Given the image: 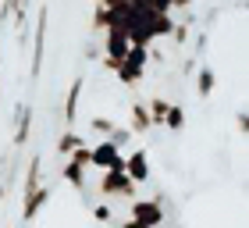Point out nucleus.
<instances>
[{"mask_svg":"<svg viewBox=\"0 0 249 228\" xmlns=\"http://www.w3.org/2000/svg\"><path fill=\"white\" fill-rule=\"evenodd\" d=\"M146 29H150L153 39H167L171 29H175V18L171 15H150V18H146Z\"/></svg>","mask_w":249,"mask_h":228,"instance_id":"nucleus-12","label":"nucleus"},{"mask_svg":"<svg viewBox=\"0 0 249 228\" xmlns=\"http://www.w3.org/2000/svg\"><path fill=\"white\" fill-rule=\"evenodd\" d=\"M146 64H150V54H146V47H128V54L121 57V64H118V78H121V86H135L139 78L146 75Z\"/></svg>","mask_w":249,"mask_h":228,"instance_id":"nucleus-2","label":"nucleus"},{"mask_svg":"<svg viewBox=\"0 0 249 228\" xmlns=\"http://www.w3.org/2000/svg\"><path fill=\"white\" fill-rule=\"evenodd\" d=\"M96 192L104 200H132L135 192H139V186L128 182V175H124L121 168H114V171H104V175H100V189Z\"/></svg>","mask_w":249,"mask_h":228,"instance_id":"nucleus-1","label":"nucleus"},{"mask_svg":"<svg viewBox=\"0 0 249 228\" xmlns=\"http://www.w3.org/2000/svg\"><path fill=\"white\" fill-rule=\"evenodd\" d=\"M128 47H132V43H128V32H124V29H104V47H100V50H104V68H107V72H118V64H121V57L124 54H128Z\"/></svg>","mask_w":249,"mask_h":228,"instance_id":"nucleus-3","label":"nucleus"},{"mask_svg":"<svg viewBox=\"0 0 249 228\" xmlns=\"http://www.w3.org/2000/svg\"><path fill=\"white\" fill-rule=\"evenodd\" d=\"M82 78H75L71 86H68V96H64V121H68V129L78 121V100H82Z\"/></svg>","mask_w":249,"mask_h":228,"instance_id":"nucleus-9","label":"nucleus"},{"mask_svg":"<svg viewBox=\"0 0 249 228\" xmlns=\"http://www.w3.org/2000/svg\"><path fill=\"white\" fill-rule=\"evenodd\" d=\"M157 228H164V225H157Z\"/></svg>","mask_w":249,"mask_h":228,"instance_id":"nucleus-25","label":"nucleus"},{"mask_svg":"<svg viewBox=\"0 0 249 228\" xmlns=\"http://www.w3.org/2000/svg\"><path fill=\"white\" fill-rule=\"evenodd\" d=\"M128 218L139 221L142 228L164 225V196H153V200H128Z\"/></svg>","mask_w":249,"mask_h":228,"instance_id":"nucleus-4","label":"nucleus"},{"mask_svg":"<svg viewBox=\"0 0 249 228\" xmlns=\"http://www.w3.org/2000/svg\"><path fill=\"white\" fill-rule=\"evenodd\" d=\"M124 164V157L114 143H107V139H100L96 146H89V168H100V171H114Z\"/></svg>","mask_w":249,"mask_h":228,"instance_id":"nucleus-5","label":"nucleus"},{"mask_svg":"<svg viewBox=\"0 0 249 228\" xmlns=\"http://www.w3.org/2000/svg\"><path fill=\"white\" fill-rule=\"evenodd\" d=\"M110 25V18H107V7H104V0H96V11H93V32H104Z\"/></svg>","mask_w":249,"mask_h":228,"instance_id":"nucleus-18","label":"nucleus"},{"mask_svg":"<svg viewBox=\"0 0 249 228\" xmlns=\"http://www.w3.org/2000/svg\"><path fill=\"white\" fill-rule=\"evenodd\" d=\"M128 114H132V118H128V132H132V135H135V132L146 135V132L153 129V118H150V107H146V104H132Z\"/></svg>","mask_w":249,"mask_h":228,"instance_id":"nucleus-8","label":"nucleus"},{"mask_svg":"<svg viewBox=\"0 0 249 228\" xmlns=\"http://www.w3.org/2000/svg\"><path fill=\"white\" fill-rule=\"evenodd\" d=\"M78 146H82V135H78V132H71V129H68L64 135H61V139H57V153H71V150H78Z\"/></svg>","mask_w":249,"mask_h":228,"instance_id":"nucleus-16","label":"nucleus"},{"mask_svg":"<svg viewBox=\"0 0 249 228\" xmlns=\"http://www.w3.org/2000/svg\"><path fill=\"white\" fill-rule=\"evenodd\" d=\"M89 129H93L96 135H104V139H107V135L114 132V118H104V114H96V118L89 121Z\"/></svg>","mask_w":249,"mask_h":228,"instance_id":"nucleus-17","label":"nucleus"},{"mask_svg":"<svg viewBox=\"0 0 249 228\" xmlns=\"http://www.w3.org/2000/svg\"><path fill=\"white\" fill-rule=\"evenodd\" d=\"M29 129H32V111L29 107H18L15 111V146H25L29 143Z\"/></svg>","mask_w":249,"mask_h":228,"instance_id":"nucleus-11","label":"nucleus"},{"mask_svg":"<svg viewBox=\"0 0 249 228\" xmlns=\"http://www.w3.org/2000/svg\"><path fill=\"white\" fill-rule=\"evenodd\" d=\"M121 228H142V225H139V221H132V218H128V221H121Z\"/></svg>","mask_w":249,"mask_h":228,"instance_id":"nucleus-23","label":"nucleus"},{"mask_svg":"<svg viewBox=\"0 0 249 228\" xmlns=\"http://www.w3.org/2000/svg\"><path fill=\"white\" fill-rule=\"evenodd\" d=\"M93 218H96V221H114V207H110V203H96V207H93Z\"/></svg>","mask_w":249,"mask_h":228,"instance_id":"nucleus-19","label":"nucleus"},{"mask_svg":"<svg viewBox=\"0 0 249 228\" xmlns=\"http://www.w3.org/2000/svg\"><path fill=\"white\" fill-rule=\"evenodd\" d=\"M0 86H4V64H0Z\"/></svg>","mask_w":249,"mask_h":228,"instance_id":"nucleus-24","label":"nucleus"},{"mask_svg":"<svg viewBox=\"0 0 249 228\" xmlns=\"http://www.w3.org/2000/svg\"><path fill=\"white\" fill-rule=\"evenodd\" d=\"M47 21H50V7H39L36 15V39H32V78L43 72V54H47Z\"/></svg>","mask_w":249,"mask_h":228,"instance_id":"nucleus-6","label":"nucleus"},{"mask_svg":"<svg viewBox=\"0 0 249 228\" xmlns=\"http://www.w3.org/2000/svg\"><path fill=\"white\" fill-rule=\"evenodd\" d=\"M196 0H171V11H189Z\"/></svg>","mask_w":249,"mask_h":228,"instance_id":"nucleus-22","label":"nucleus"},{"mask_svg":"<svg viewBox=\"0 0 249 228\" xmlns=\"http://www.w3.org/2000/svg\"><path fill=\"white\" fill-rule=\"evenodd\" d=\"M121 171L128 175V182H135V186H142V182H150V161H146L142 150H132L128 157H124Z\"/></svg>","mask_w":249,"mask_h":228,"instance_id":"nucleus-7","label":"nucleus"},{"mask_svg":"<svg viewBox=\"0 0 249 228\" xmlns=\"http://www.w3.org/2000/svg\"><path fill=\"white\" fill-rule=\"evenodd\" d=\"M213 86H217V72L213 68H196V96L207 100L213 93Z\"/></svg>","mask_w":249,"mask_h":228,"instance_id":"nucleus-13","label":"nucleus"},{"mask_svg":"<svg viewBox=\"0 0 249 228\" xmlns=\"http://www.w3.org/2000/svg\"><path fill=\"white\" fill-rule=\"evenodd\" d=\"M164 129H171V132H182V129H185V111L178 107V104L167 107V114H164Z\"/></svg>","mask_w":249,"mask_h":228,"instance_id":"nucleus-15","label":"nucleus"},{"mask_svg":"<svg viewBox=\"0 0 249 228\" xmlns=\"http://www.w3.org/2000/svg\"><path fill=\"white\" fill-rule=\"evenodd\" d=\"M47 200H50V189H47V186L32 189L29 196H25V207H21V218H25V221H32V218H36V214H39L43 207H47Z\"/></svg>","mask_w":249,"mask_h":228,"instance_id":"nucleus-10","label":"nucleus"},{"mask_svg":"<svg viewBox=\"0 0 249 228\" xmlns=\"http://www.w3.org/2000/svg\"><path fill=\"white\" fill-rule=\"evenodd\" d=\"M235 129H239L242 135L249 132V114H246V111H235Z\"/></svg>","mask_w":249,"mask_h":228,"instance_id":"nucleus-20","label":"nucleus"},{"mask_svg":"<svg viewBox=\"0 0 249 228\" xmlns=\"http://www.w3.org/2000/svg\"><path fill=\"white\" fill-rule=\"evenodd\" d=\"M39 186H43V161H39V157H32V164L25 171V196L32 189H39Z\"/></svg>","mask_w":249,"mask_h":228,"instance_id":"nucleus-14","label":"nucleus"},{"mask_svg":"<svg viewBox=\"0 0 249 228\" xmlns=\"http://www.w3.org/2000/svg\"><path fill=\"white\" fill-rule=\"evenodd\" d=\"M100 54H104V50H100V43H86V61H96Z\"/></svg>","mask_w":249,"mask_h":228,"instance_id":"nucleus-21","label":"nucleus"}]
</instances>
